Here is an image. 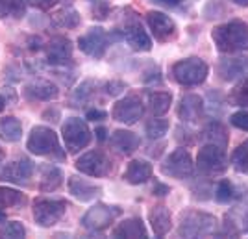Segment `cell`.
I'll list each match as a JSON object with an SVG mask.
<instances>
[{
  "instance_id": "obj_1",
  "label": "cell",
  "mask_w": 248,
  "mask_h": 239,
  "mask_svg": "<svg viewBox=\"0 0 248 239\" xmlns=\"http://www.w3.org/2000/svg\"><path fill=\"white\" fill-rule=\"evenodd\" d=\"M211 39L220 54L248 52V22L233 19L211 30Z\"/></svg>"
},
{
  "instance_id": "obj_33",
  "label": "cell",
  "mask_w": 248,
  "mask_h": 239,
  "mask_svg": "<svg viewBox=\"0 0 248 239\" xmlns=\"http://www.w3.org/2000/svg\"><path fill=\"white\" fill-rule=\"evenodd\" d=\"M239 195V189L233 186V182H230L228 178L220 180L215 189H213V198L217 200L218 204H230V202H235V198Z\"/></svg>"
},
{
  "instance_id": "obj_52",
  "label": "cell",
  "mask_w": 248,
  "mask_h": 239,
  "mask_svg": "<svg viewBox=\"0 0 248 239\" xmlns=\"http://www.w3.org/2000/svg\"><path fill=\"white\" fill-rule=\"evenodd\" d=\"M0 223H6V211L0 209Z\"/></svg>"
},
{
  "instance_id": "obj_37",
  "label": "cell",
  "mask_w": 248,
  "mask_h": 239,
  "mask_svg": "<svg viewBox=\"0 0 248 239\" xmlns=\"http://www.w3.org/2000/svg\"><path fill=\"white\" fill-rule=\"evenodd\" d=\"M169 128H170V125H169V121H167V119L152 117V119L145 125V132H146V135H148V139L155 141V139L165 137V134L169 132Z\"/></svg>"
},
{
  "instance_id": "obj_36",
  "label": "cell",
  "mask_w": 248,
  "mask_h": 239,
  "mask_svg": "<svg viewBox=\"0 0 248 239\" xmlns=\"http://www.w3.org/2000/svg\"><path fill=\"white\" fill-rule=\"evenodd\" d=\"M230 102L241 110H248V76H243L235 83V87L230 93Z\"/></svg>"
},
{
  "instance_id": "obj_40",
  "label": "cell",
  "mask_w": 248,
  "mask_h": 239,
  "mask_svg": "<svg viewBox=\"0 0 248 239\" xmlns=\"http://www.w3.org/2000/svg\"><path fill=\"white\" fill-rule=\"evenodd\" d=\"M207 98H209V113L213 115V119L220 115V112L224 110V100H222V95L218 93V91H209L207 93Z\"/></svg>"
},
{
  "instance_id": "obj_38",
  "label": "cell",
  "mask_w": 248,
  "mask_h": 239,
  "mask_svg": "<svg viewBox=\"0 0 248 239\" xmlns=\"http://www.w3.org/2000/svg\"><path fill=\"white\" fill-rule=\"evenodd\" d=\"M24 236H26V228L19 221H11L0 226V238H24Z\"/></svg>"
},
{
  "instance_id": "obj_48",
  "label": "cell",
  "mask_w": 248,
  "mask_h": 239,
  "mask_svg": "<svg viewBox=\"0 0 248 239\" xmlns=\"http://www.w3.org/2000/svg\"><path fill=\"white\" fill-rule=\"evenodd\" d=\"M155 4H161V6H165V8H178V6H182L186 0H152Z\"/></svg>"
},
{
  "instance_id": "obj_7",
  "label": "cell",
  "mask_w": 248,
  "mask_h": 239,
  "mask_svg": "<svg viewBox=\"0 0 248 239\" xmlns=\"http://www.w3.org/2000/svg\"><path fill=\"white\" fill-rule=\"evenodd\" d=\"M123 215V208L115 206V204H94L93 208H89L82 217V226L91 232H102L109 228L117 219Z\"/></svg>"
},
{
  "instance_id": "obj_21",
  "label": "cell",
  "mask_w": 248,
  "mask_h": 239,
  "mask_svg": "<svg viewBox=\"0 0 248 239\" xmlns=\"http://www.w3.org/2000/svg\"><path fill=\"white\" fill-rule=\"evenodd\" d=\"M24 96L28 100H43V102H50L60 96V89L56 83L48 80H33V82L24 85Z\"/></svg>"
},
{
  "instance_id": "obj_14",
  "label": "cell",
  "mask_w": 248,
  "mask_h": 239,
  "mask_svg": "<svg viewBox=\"0 0 248 239\" xmlns=\"http://www.w3.org/2000/svg\"><path fill=\"white\" fill-rule=\"evenodd\" d=\"M108 43H109V35L108 32L100 28V26H93L85 32L83 35H80L78 39V47L83 54L91 56L94 60H100L104 54H106V48H108Z\"/></svg>"
},
{
  "instance_id": "obj_22",
  "label": "cell",
  "mask_w": 248,
  "mask_h": 239,
  "mask_svg": "<svg viewBox=\"0 0 248 239\" xmlns=\"http://www.w3.org/2000/svg\"><path fill=\"white\" fill-rule=\"evenodd\" d=\"M148 223L152 226L155 238H163L172 228V213L165 204H155L148 211Z\"/></svg>"
},
{
  "instance_id": "obj_12",
  "label": "cell",
  "mask_w": 248,
  "mask_h": 239,
  "mask_svg": "<svg viewBox=\"0 0 248 239\" xmlns=\"http://www.w3.org/2000/svg\"><path fill=\"white\" fill-rule=\"evenodd\" d=\"M76 169L82 173V175H87V176L93 178H102L108 176L111 173V159L104 154L102 150H89L76 159Z\"/></svg>"
},
{
  "instance_id": "obj_2",
  "label": "cell",
  "mask_w": 248,
  "mask_h": 239,
  "mask_svg": "<svg viewBox=\"0 0 248 239\" xmlns=\"http://www.w3.org/2000/svg\"><path fill=\"white\" fill-rule=\"evenodd\" d=\"M26 148L35 156L50 158L56 161H65L67 158L65 150L60 145L58 134L48 126H33L26 141Z\"/></svg>"
},
{
  "instance_id": "obj_31",
  "label": "cell",
  "mask_w": 248,
  "mask_h": 239,
  "mask_svg": "<svg viewBox=\"0 0 248 239\" xmlns=\"http://www.w3.org/2000/svg\"><path fill=\"white\" fill-rule=\"evenodd\" d=\"M22 135V125L15 117H2L0 119V139L6 143H17Z\"/></svg>"
},
{
  "instance_id": "obj_28",
  "label": "cell",
  "mask_w": 248,
  "mask_h": 239,
  "mask_svg": "<svg viewBox=\"0 0 248 239\" xmlns=\"http://www.w3.org/2000/svg\"><path fill=\"white\" fill-rule=\"evenodd\" d=\"M96 85L98 83L94 82V80H83L78 87L73 89V93L69 96V104L73 106V108H83L85 104H89L91 98L94 96V93H96Z\"/></svg>"
},
{
  "instance_id": "obj_44",
  "label": "cell",
  "mask_w": 248,
  "mask_h": 239,
  "mask_svg": "<svg viewBox=\"0 0 248 239\" xmlns=\"http://www.w3.org/2000/svg\"><path fill=\"white\" fill-rule=\"evenodd\" d=\"M26 6H31L35 10H41V11H48L52 10L60 0H24Z\"/></svg>"
},
{
  "instance_id": "obj_51",
  "label": "cell",
  "mask_w": 248,
  "mask_h": 239,
  "mask_svg": "<svg viewBox=\"0 0 248 239\" xmlns=\"http://www.w3.org/2000/svg\"><path fill=\"white\" fill-rule=\"evenodd\" d=\"M6 104H8V100H6V98H4L2 95H0V112H2L4 108H6Z\"/></svg>"
},
{
  "instance_id": "obj_8",
  "label": "cell",
  "mask_w": 248,
  "mask_h": 239,
  "mask_svg": "<svg viewBox=\"0 0 248 239\" xmlns=\"http://www.w3.org/2000/svg\"><path fill=\"white\" fill-rule=\"evenodd\" d=\"M226 236H241L248 234V187L239 191L235 204L224 215V230Z\"/></svg>"
},
{
  "instance_id": "obj_9",
  "label": "cell",
  "mask_w": 248,
  "mask_h": 239,
  "mask_svg": "<svg viewBox=\"0 0 248 239\" xmlns=\"http://www.w3.org/2000/svg\"><path fill=\"white\" fill-rule=\"evenodd\" d=\"M161 173L165 176L176 178V180H187L193 178L195 175V161L191 152L186 146H178L174 148L161 163Z\"/></svg>"
},
{
  "instance_id": "obj_3",
  "label": "cell",
  "mask_w": 248,
  "mask_h": 239,
  "mask_svg": "<svg viewBox=\"0 0 248 239\" xmlns=\"http://www.w3.org/2000/svg\"><path fill=\"white\" fill-rule=\"evenodd\" d=\"M218 221L215 215L202 209L189 208L182 211L178 223V234L182 238H206L217 232Z\"/></svg>"
},
{
  "instance_id": "obj_45",
  "label": "cell",
  "mask_w": 248,
  "mask_h": 239,
  "mask_svg": "<svg viewBox=\"0 0 248 239\" xmlns=\"http://www.w3.org/2000/svg\"><path fill=\"white\" fill-rule=\"evenodd\" d=\"M152 193H154L155 197H167V195L170 193V187L155 180V182H154V187H152Z\"/></svg>"
},
{
  "instance_id": "obj_18",
  "label": "cell",
  "mask_w": 248,
  "mask_h": 239,
  "mask_svg": "<svg viewBox=\"0 0 248 239\" xmlns=\"http://www.w3.org/2000/svg\"><path fill=\"white\" fill-rule=\"evenodd\" d=\"M33 175V163L28 158H17L0 171V180L4 182H13V184H21L26 182Z\"/></svg>"
},
{
  "instance_id": "obj_30",
  "label": "cell",
  "mask_w": 248,
  "mask_h": 239,
  "mask_svg": "<svg viewBox=\"0 0 248 239\" xmlns=\"http://www.w3.org/2000/svg\"><path fill=\"white\" fill-rule=\"evenodd\" d=\"M52 22L56 26H60V28H65V30H74V28H78L82 24V17L74 8L67 6V8H62L60 11H56L52 15Z\"/></svg>"
},
{
  "instance_id": "obj_47",
  "label": "cell",
  "mask_w": 248,
  "mask_h": 239,
  "mask_svg": "<svg viewBox=\"0 0 248 239\" xmlns=\"http://www.w3.org/2000/svg\"><path fill=\"white\" fill-rule=\"evenodd\" d=\"M145 82L146 83H159L161 82V76H159V69H152V71H148V73L145 74Z\"/></svg>"
},
{
  "instance_id": "obj_29",
  "label": "cell",
  "mask_w": 248,
  "mask_h": 239,
  "mask_svg": "<svg viewBox=\"0 0 248 239\" xmlns=\"http://www.w3.org/2000/svg\"><path fill=\"white\" fill-rule=\"evenodd\" d=\"M63 184V173L62 169L56 165H43L41 167V176H39V189L43 193H50L56 191L58 187Z\"/></svg>"
},
{
  "instance_id": "obj_49",
  "label": "cell",
  "mask_w": 248,
  "mask_h": 239,
  "mask_svg": "<svg viewBox=\"0 0 248 239\" xmlns=\"http://www.w3.org/2000/svg\"><path fill=\"white\" fill-rule=\"evenodd\" d=\"M94 134H96V137H98L100 141H104V139H106V128H96Z\"/></svg>"
},
{
  "instance_id": "obj_32",
  "label": "cell",
  "mask_w": 248,
  "mask_h": 239,
  "mask_svg": "<svg viewBox=\"0 0 248 239\" xmlns=\"http://www.w3.org/2000/svg\"><path fill=\"white\" fill-rule=\"evenodd\" d=\"M28 202L24 193L8 186H0V209L6 208H22Z\"/></svg>"
},
{
  "instance_id": "obj_34",
  "label": "cell",
  "mask_w": 248,
  "mask_h": 239,
  "mask_svg": "<svg viewBox=\"0 0 248 239\" xmlns=\"http://www.w3.org/2000/svg\"><path fill=\"white\" fill-rule=\"evenodd\" d=\"M230 163H232V167L237 171L239 175H247L248 176V139L243 141V143H239L233 148V152L230 156Z\"/></svg>"
},
{
  "instance_id": "obj_24",
  "label": "cell",
  "mask_w": 248,
  "mask_h": 239,
  "mask_svg": "<svg viewBox=\"0 0 248 239\" xmlns=\"http://www.w3.org/2000/svg\"><path fill=\"white\" fill-rule=\"evenodd\" d=\"M123 178L132 186L146 184L152 178V165L146 159H132L126 167Z\"/></svg>"
},
{
  "instance_id": "obj_5",
  "label": "cell",
  "mask_w": 248,
  "mask_h": 239,
  "mask_svg": "<svg viewBox=\"0 0 248 239\" xmlns=\"http://www.w3.org/2000/svg\"><path fill=\"white\" fill-rule=\"evenodd\" d=\"M62 135L65 141V148L69 152H80L83 148H87L91 139H93V132L87 126V123L80 119V117H69L65 119V123L62 126Z\"/></svg>"
},
{
  "instance_id": "obj_23",
  "label": "cell",
  "mask_w": 248,
  "mask_h": 239,
  "mask_svg": "<svg viewBox=\"0 0 248 239\" xmlns=\"http://www.w3.org/2000/svg\"><path fill=\"white\" fill-rule=\"evenodd\" d=\"M109 145L113 146L119 154H134L135 150L141 146V137L130 130H115L109 135Z\"/></svg>"
},
{
  "instance_id": "obj_10",
  "label": "cell",
  "mask_w": 248,
  "mask_h": 239,
  "mask_svg": "<svg viewBox=\"0 0 248 239\" xmlns=\"http://www.w3.org/2000/svg\"><path fill=\"white\" fill-rule=\"evenodd\" d=\"M195 167L202 176H215V175H222L228 169V158L224 148L217 145H206L198 150L197 163Z\"/></svg>"
},
{
  "instance_id": "obj_15",
  "label": "cell",
  "mask_w": 248,
  "mask_h": 239,
  "mask_svg": "<svg viewBox=\"0 0 248 239\" xmlns=\"http://www.w3.org/2000/svg\"><path fill=\"white\" fill-rule=\"evenodd\" d=\"M145 113V104L137 96H124L117 100L111 110V117L123 125H135Z\"/></svg>"
},
{
  "instance_id": "obj_19",
  "label": "cell",
  "mask_w": 248,
  "mask_h": 239,
  "mask_svg": "<svg viewBox=\"0 0 248 239\" xmlns=\"http://www.w3.org/2000/svg\"><path fill=\"white\" fill-rule=\"evenodd\" d=\"M248 73V58H224L217 63V74L224 82L241 80Z\"/></svg>"
},
{
  "instance_id": "obj_53",
  "label": "cell",
  "mask_w": 248,
  "mask_h": 239,
  "mask_svg": "<svg viewBox=\"0 0 248 239\" xmlns=\"http://www.w3.org/2000/svg\"><path fill=\"white\" fill-rule=\"evenodd\" d=\"M4 158H6V152H4V148H2V146H0V163H2V161H4Z\"/></svg>"
},
{
  "instance_id": "obj_17",
  "label": "cell",
  "mask_w": 248,
  "mask_h": 239,
  "mask_svg": "<svg viewBox=\"0 0 248 239\" xmlns=\"http://www.w3.org/2000/svg\"><path fill=\"white\" fill-rule=\"evenodd\" d=\"M206 112V102L204 98L197 93H186L182 95L180 104H178V119L186 125H195L202 119Z\"/></svg>"
},
{
  "instance_id": "obj_50",
  "label": "cell",
  "mask_w": 248,
  "mask_h": 239,
  "mask_svg": "<svg viewBox=\"0 0 248 239\" xmlns=\"http://www.w3.org/2000/svg\"><path fill=\"white\" fill-rule=\"evenodd\" d=\"M230 2L239 6V8H248V0H230Z\"/></svg>"
},
{
  "instance_id": "obj_41",
  "label": "cell",
  "mask_w": 248,
  "mask_h": 239,
  "mask_svg": "<svg viewBox=\"0 0 248 239\" xmlns=\"http://www.w3.org/2000/svg\"><path fill=\"white\" fill-rule=\"evenodd\" d=\"M230 125L235 126L237 130L248 132V110H239V112L230 115Z\"/></svg>"
},
{
  "instance_id": "obj_55",
  "label": "cell",
  "mask_w": 248,
  "mask_h": 239,
  "mask_svg": "<svg viewBox=\"0 0 248 239\" xmlns=\"http://www.w3.org/2000/svg\"><path fill=\"white\" fill-rule=\"evenodd\" d=\"M89 2H94V4H96V2H100V0H89Z\"/></svg>"
},
{
  "instance_id": "obj_35",
  "label": "cell",
  "mask_w": 248,
  "mask_h": 239,
  "mask_svg": "<svg viewBox=\"0 0 248 239\" xmlns=\"http://www.w3.org/2000/svg\"><path fill=\"white\" fill-rule=\"evenodd\" d=\"M26 15V2L24 0H0V19H21Z\"/></svg>"
},
{
  "instance_id": "obj_42",
  "label": "cell",
  "mask_w": 248,
  "mask_h": 239,
  "mask_svg": "<svg viewBox=\"0 0 248 239\" xmlns=\"http://www.w3.org/2000/svg\"><path fill=\"white\" fill-rule=\"evenodd\" d=\"M111 13V6L108 4V2H104V0H100V2H96L93 8V17L94 19H98V21H104V19H108V15Z\"/></svg>"
},
{
  "instance_id": "obj_20",
  "label": "cell",
  "mask_w": 248,
  "mask_h": 239,
  "mask_svg": "<svg viewBox=\"0 0 248 239\" xmlns=\"http://www.w3.org/2000/svg\"><path fill=\"white\" fill-rule=\"evenodd\" d=\"M67 186H69V193L80 202H93L102 195V187L80 176H71Z\"/></svg>"
},
{
  "instance_id": "obj_27",
  "label": "cell",
  "mask_w": 248,
  "mask_h": 239,
  "mask_svg": "<svg viewBox=\"0 0 248 239\" xmlns=\"http://www.w3.org/2000/svg\"><path fill=\"white\" fill-rule=\"evenodd\" d=\"M146 106L152 117L165 115L172 106V93L169 91H148L146 93Z\"/></svg>"
},
{
  "instance_id": "obj_13",
  "label": "cell",
  "mask_w": 248,
  "mask_h": 239,
  "mask_svg": "<svg viewBox=\"0 0 248 239\" xmlns=\"http://www.w3.org/2000/svg\"><path fill=\"white\" fill-rule=\"evenodd\" d=\"M146 24L152 32L154 39L157 43H169L174 41L178 37V26L163 11H148L146 13Z\"/></svg>"
},
{
  "instance_id": "obj_6",
  "label": "cell",
  "mask_w": 248,
  "mask_h": 239,
  "mask_svg": "<svg viewBox=\"0 0 248 239\" xmlns=\"http://www.w3.org/2000/svg\"><path fill=\"white\" fill-rule=\"evenodd\" d=\"M69 202L63 198H37L33 202V219L41 228H50L58 224L62 217L67 213Z\"/></svg>"
},
{
  "instance_id": "obj_39",
  "label": "cell",
  "mask_w": 248,
  "mask_h": 239,
  "mask_svg": "<svg viewBox=\"0 0 248 239\" xmlns=\"http://www.w3.org/2000/svg\"><path fill=\"white\" fill-rule=\"evenodd\" d=\"M191 189H193L195 198H198V200H209V198H213V186L207 182L206 176L202 178V180H198L197 184H193Z\"/></svg>"
},
{
  "instance_id": "obj_16",
  "label": "cell",
  "mask_w": 248,
  "mask_h": 239,
  "mask_svg": "<svg viewBox=\"0 0 248 239\" xmlns=\"http://www.w3.org/2000/svg\"><path fill=\"white\" fill-rule=\"evenodd\" d=\"M45 56L52 67H65L73 60V43L65 35H56L45 45Z\"/></svg>"
},
{
  "instance_id": "obj_11",
  "label": "cell",
  "mask_w": 248,
  "mask_h": 239,
  "mask_svg": "<svg viewBox=\"0 0 248 239\" xmlns=\"http://www.w3.org/2000/svg\"><path fill=\"white\" fill-rule=\"evenodd\" d=\"M121 37L128 43V47L135 52H148L152 48V39L148 32L143 28V24L135 15H128L124 19V26L121 30Z\"/></svg>"
},
{
  "instance_id": "obj_26",
  "label": "cell",
  "mask_w": 248,
  "mask_h": 239,
  "mask_svg": "<svg viewBox=\"0 0 248 239\" xmlns=\"http://www.w3.org/2000/svg\"><path fill=\"white\" fill-rule=\"evenodd\" d=\"M202 137H204L206 143L217 145V146H220V148H224V150H226L228 141H230V137H228V128L222 125L220 121H217V119H211V121L204 126Z\"/></svg>"
},
{
  "instance_id": "obj_25",
  "label": "cell",
  "mask_w": 248,
  "mask_h": 239,
  "mask_svg": "<svg viewBox=\"0 0 248 239\" xmlns=\"http://www.w3.org/2000/svg\"><path fill=\"white\" fill-rule=\"evenodd\" d=\"M111 234H113V238H128V239L148 238V232H146V226H145V223L141 221V217L124 219L123 223H119V224L115 226Z\"/></svg>"
},
{
  "instance_id": "obj_46",
  "label": "cell",
  "mask_w": 248,
  "mask_h": 239,
  "mask_svg": "<svg viewBox=\"0 0 248 239\" xmlns=\"http://www.w3.org/2000/svg\"><path fill=\"white\" fill-rule=\"evenodd\" d=\"M85 117H87L89 121H102V119H106V117H108V113H106L104 110L93 108V110H87V113H85Z\"/></svg>"
},
{
  "instance_id": "obj_54",
  "label": "cell",
  "mask_w": 248,
  "mask_h": 239,
  "mask_svg": "<svg viewBox=\"0 0 248 239\" xmlns=\"http://www.w3.org/2000/svg\"><path fill=\"white\" fill-rule=\"evenodd\" d=\"M60 2H63V4H71L73 0H60Z\"/></svg>"
},
{
  "instance_id": "obj_43",
  "label": "cell",
  "mask_w": 248,
  "mask_h": 239,
  "mask_svg": "<svg viewBox=\"0 0 248 239\" xmlns=\"http://www.w3.org/2000/svg\"><path fill=\"white\" fill-rule=\"evenodd\" d=\"M124 89H126V83L121 82V80H111V82H108L104 85V91L109 96H117V95L123 93Z\"/></svg>"
},
{
  "instance_id": "obj_4",
  "label": "cell",
  "mask_w": 248,
  "mask_h": 239,
  "mask_svg": "<svg viewBox=\"0 0 248 239\" xmlns=\"http://www.w3.org/2000/svg\"><path fill=\"white\" fill-rule=\"evenodd\" d=\"M170 74H172L176 83H180L184 87H197V85H202L207 80L209 67L202 58L191 56L186 60H178L170 67Z\"/></svg>"
}]
</instances>
